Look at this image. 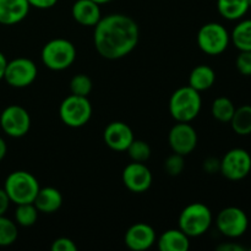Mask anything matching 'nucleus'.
<instances>
[{
  "label": "nucleus",
  "instance_id": "nucleus-27",
  "mask_svg": "<svg viewBox=\"0 0 251 251\" xmlns=\"http://www.w3.org/2000/svg\"><path fill=\"white\" fill-rule=\"evenodd\" d=\"M127 154L131 158V161L134 162H141L145 163L146 161H149V158L151 157V147L144 140H136L134 139V141L130 144V146L126 150Z\"/></svg>",
  "mask_w": 251,
  "mask_h": 251
},
{
  "label": "nucleus",
  "instance_id": "nucleus-1",
  "mask_svg": "<svg viewBox=\"0 0 251 251\" xmlns=\"http://www.w3.org/2000/svg\"><path fill=\"white\" fill-rule=\"evenodd\" d=\"M140 39V28L132 17L124 14H109L100 17L93 31L97 53L108 60L129 55Z\"/></svg>",
  "mask_w": 251,
  "mask_h": 251
},
{
  "label": "nucleus",
  "instance_id": "nucleus-19",
  "mask_svg": "<svg viewBox=\"0 0 251 251\" xmlns=\"http://www.w3.org/2000/svg\"><path fill=\"white\" fill-rule=\"evenodd\" d=\"M161 251H188L190 249V237L181 229H168L157 239Z\"/></svg>",
  "mask_w": 251,
  "mask_h": 251
},
{
  "label": "nucleus",
  "instance_id": "nucleus-4",
  "mask_svg": "<svg viewBox=\"0 0 251 251\" xmlns=\"http://www.w3.org/2000/svg\"><path fill=\"white\" fill-rule=\"evenodd\" d=\"M213 216L208 206L202 202H193L183 208L179 215V229L188 237L198 238L205 234L211 228Z\"/></svg>",
  "mask_w": 251,
  "mask_h": 251
},
{
  "label": "nucleus",
  "instance_id": "nucleus-2",
  "mask_svg": "<svg viewBox=\"0 0 251 251\" xmlns=\"http://www.w3.org/2000/svg\"><path fill=\"white\" fill-rule=\"evenodd\" d=\"M169 113L176 122L190 123L198 118L202 107L199 91L190 86H183L173 92L169 100Z\"/></svg>",
  "mask_w": 251,
  "mask_h": 251
},
{
  "label": "nucleus",
  "instance_id": "nucleus-33",
  "mask_svg": "<svg viewBox=\"0 0 251 251\" xmlns=\"http://www.w3.org/2000/svg\"><path fill=\"white\" fill-rule=\"evenodd\" d=\"M27 1H28L31 7H36V9L39 10H47L55 6L59 0H27Z\"/></svg>",
  "mask_w": 251,
  "mask_h": 251
},
{
  "label": "nucleus",
  "instance_id": "nucleus-18",
  "mask_svg": "<svg viewBox=\"0 0 251 251\" xmlns=\"http://www.w3.org/2000/svg\"><path fill=\"white\" fill-rule=\"evenodd\" d=\"M33 203L41 213L51 215L59 211V208L63 205V195L58 189L53 186L41 188Z\"/></svg>",
  "mask_w": 251,
  "mask_h": 251
},
{
  "label": "nucleus",
  "instance_id": "nucleus-26",
  "mask_svg": "<svg viewBox=\"0 0 251 251\" xmlns=\"http://www.w3.org/2000/svg\"><path fill=\"white\" fill-rule=\"evenodd\" d=\"M17 237H19V229L16 222L5 217V215L0 216V247H10L16 242Z\"/></svg>",
  "mask_w": 251,
  "mask_h": 251
},
{
  "label": "nucleus",
  "instance_id": "nucleus-22",
  "mask_svg": "<svg viewBox=\"0 0 251 251\" xmlns=\"http://www.w3.org/2000/svg\"><path fill=\"white\" fill-rule=\"evenodd\" d=\"M230 125L235 134L240 136H248L251 134V105L244 104L239 108H235Z\"/></svg>",
  "mask_w": 251,
  "mask_h": 251
},
{
  "label": "nucleus",
  "instance_id": "nucleus-7",
  "mask_svg": "<svg viewBox=\"0 0 251 251\" xmlns=\"http://www.w3.org/2000/svg\"><path fill=\"white\" fill-rule=\"evenodd\" d=\"M196 42L199 48L207 55H220L227 50L230 43V34L223 25L208 22L199 29Z\"/></svg>",
  "mask_w": 251,
  "mask_h": 251
},
{
  "label": "nucleus",
  "instance_id": "nucleus-34",
  "mask_svg": "<svg viewBox=\"0 0 251 251\" xmlns=\"http://www.w3.org/2000/svg\"><path fill=\"white\" fill-rule=\"evenodd\" d=\"M10 203H11V201H10L6 191L4 190V188L0 189V216L5 215L7 212V210L10 207Z\"/></svg>",
  "mask_w": 251,
  "mask_h": 251
},
{
  "label": "nucleus",
  "instance_id": "nucleus-16",
  "mask_svg": "<svg viewBox=\"0 0 251 251\" xmlns=\"http://www.w3.org/2000/svg\"><path fill=\"white\" fill-rule=\"evenodd\" d=\"M100 6L93 0H76L71 7V16L81 26L95 27L102 17Z\"/></svg>",
  "mask_w": 251,
  "mask_h": 251
},
{
  "label": "nucleus",
  "instance_id": "nucleus-13",
  "mask_svg": "<svg viewBox=\"0 0 251 251\" xmlns=\"http://www.w3.org/2000/svg\"><path fill=\"white\" fill-rule=\"evenodd\" d=\"M122 179L127 190L135 194H141L151 188L153 176L146 164L132 161L123 169Z\"/></svg>",
  "mask_w": 251,
  "mask_h": 251
},
{
  "label": "nucleus",
  "instance_id": "nucleus-11",
  "mask_svg": "<svg viewBox=\"0 0 251 251\" xmlns=\"http://www.w3.org/2000/svg\"><path fill=\"white\" fill-rule=\"evenodd\" d=\"M251 172V156L244 149H232L221 159L220 173L230 181L247 178Z\"/></svg>",
  "mask_w": 251,
  "mask_h": 251
},
{
  "label": "nucleus",
  "instance_id": "nucleus-38",
  "mask_svg": "<svg viewBox=\"0 0 251 251\" xmlns=\"http://www.w3.org/2000/svg\"><path fill=\"white\" fill-rule=\"evenodd\" d=\"M95 2H97V4L100 5H103V4H107V2H110L112 0H93Z\"/></svg>",
  "mask_w": 251,
  "mask_h": 251
},
{
  "label": "nucleus",
  "instance_id": "nucleus-32",
  "mask_svg": "<svg viewBox=\"0 0 251 251\" xmlns=\"http://www.w3.org/2000/svg\"><path fill=\"white\" fill-rule=\"evenodd\" d=\"M203 169L208 174L218 173L221 169V159L216 158V157H208L203 162Z\"/></svg>",
  "mask_w": 251,
  "mask_h": 251
},
{
  "label": "nucleus",
  "instance_id": "nucleus-39",
  "mask_svg": "<svg viewBox=\"0 0 251 251\" xmlns=\"http://www.w3.org/2000/svg\"><path fill=\"white\" fill-rule=\"evenodd\" d=\"M249 6H250V9H251V0H249Z\"/></svg>",
  "mask_w": 251,
  "mask_h": 251
},
{
  "label": "nucleus",
  "instance_id": "nucleus-28",
  "mask_svg": "<svg viewBox=\"0 0 251 251\" xmlns=\"http://www.w3.org/2000/svg\"><path fill=\"white\" fill-rule=\"evenodd\" d=\"M93 83L92 80L86 74H77L70 80V92L71 95L82 96V97H88L92 92Z\"/></svg>",
  "mask_w": 251,
  "mask_h": 251
},
{
  "label": "nucleus",
  "instance_id": "nucleus-8",
  "mask_svg": "<svg viewBox=\"0 0 251 251\" xmlns=\"http://www.w3.org/2000/svg\"><path fill=\"white\" fill-rule=\"evenodd\" d=\"M216 227L226 238L237 239L243 237L249 228V218L239 207L229 206L221 211L216 217Z\"/></svg>",
  "mask_w": 251,
  "mask_h": 251
},
{
  "label": "nucleus",
  "instance_id": "nucleus-14",
  "mask_svg": "<svg viewBox=\"0 0 251 251\" xmlns=\"http://www.w3.org/2000/svg\"><path fill=\"white\" fill-rule=\"evenodd\" d=\"M134 139L135 136L132 129L124 122L109 123L103 131L104 144L110 150L117 152L126 151Z\"/></svg>",
  "mask_w": 251,
  "mask_h": 251
},
{
  "label": "nucleus",
  "instance_id": "nucleus-37",
  "mask_svg": "<svg viewBox=\"0 0 251 251\" xmlns=\"http://www.w3.org/2000/svg\"><path fill=\"white\" fill-rule=\"evenodd\" d=\"M7 153V145L5 142V140L0 136V162L5 158Z\"/></svg>",
  "mask_w": 251,
  "mask_h": 251
},
{
  "label": "nucleus",
  "instance_id": "nucleus-15",
  "mask_svg": "<svg viewBox=\"0 0 251 251\" xmlns=\"http://www.w3.org/2000/svg\"><path fill=\"white\" fill-rule=\"evenodd\" d=\"M124 242L130 250H149L157 242L156 230L153 229L152 226L147 225V223H135L125 233Z\"/></svg>",
  "mask_w": 251,
  "mask_h": 251
},
{
  "label": "nucleus",
  "instance_id": "nucleus-6",
  "mask_svg": "<svg viewBox=\"0 0 251 251\" xmlns=\"http://www.w3.org/2000/svg\"><path fill=\"white\" fill-rule=\"evenodd\" d=\"M59 117L66 126L73 129L82 127L92 117V104L87 97L70 95L60 103Z\"/></svg>",
  "mask_w": 251,
  "mask_h": 251
},
{
  "label": "nucleus",
  "instance_id": "nucleus-24",
  "mask_svg": "<svg viewBox=\"0 0 251 251\" xmlns=\"http://www.w3.org/2000/svg\"><path fill=\"white\" fill-rule=\"evenodd\" d=\"M235 112V105L228 97H218L213 100L211 113L216 120L221 123H229Z\"/></svg>",
  "mask_w": 251,
  "mask_h": 251
},
{
  "label": "nucleus",
  "instance_id": "nucleus-40",
  "mask_svg": "<svg viewBox=\"0 0 251 251\" xmlns=\"http://www.w3.org/2000/svg\"><path fill=\"white\" fill-rule=\"evenodd\" d=\"M250 251H251V248H250Z\"/></svg>",
  "mask_w": 251,
  "mask_h": 251
},
{
  "label": "nucleus",
  "instance_id": "nucleus-36",
  "mask_svg": "<svg viewBox=\"0 0 251 251\" xmlns=\"http://www.w3.org/2000/svg\"><path fill=\"white\" fill-rule=\"evenodd\" d=\"M6 64H7L6 56L0 51V81L4 80V74H5V69H6Z\"/></svg>",
  "mask_w": 251,
  "mask_h": 251
},
{
  "label": "nucleus",
  "instance_id": "nucleus-3",
  "mask_svg": "<svg viewBox=\"0 0 251 251\" xmlns=\"http://www.w3.org/2000/svg\"><path fill=\"white\" fill-rule=\"evenodd\" d=\"M39 189L41 186L36 176L27 171L12 172L4 183V190L15 205L33 202Z\"/></svg>",
  "mask_w": 251,
  "mask_h": 251
},
{
  "label": "nucleus",
  "instance_id": "nucleus-30",
  "mask_svg": "<svg viewBox=\"0 0 251 251\" xmlns=\"http://www.w3.org/2000/svg\"><path fill=\"white\" fill-rule=\"evenodd\" d=\"M235 66L243 76H251V51H240L235 59Z\"/></svg>",
  "mask_w": 251,
  "mask_h": 251
},
{
  "label": "nucleus",
  "instance_id": "nucleus-17",
  "mask_svg": "<svg viewBox=\"0 0 251 251\" xmlns=\"http://www.w3.org/2000/svg\"><path fill=\"white\" fill-rule=\"evenodd\" d=\"M29 6L27 0H0V25L12 26L24 21L28 15Z\"/></svg>",
  "mask_w": 251,
  "mask_h": 251
},
{
  "label": "nucleus",
  "instance_id": "nucleus-23",
  "mask_svg": "<svg viewBox=\"0 0 251 251\" xmlns=\"http://www.w3.org/2000/svg\"><path fill=\"white\" fill-rule=\"evenodd\" d=\"M230 41L240 51H251V19L243 20L233 28Z\"/></svg>",
  "mask_w": 251,
  "mask_h": 251
},
{
  "label": "nucleus",
  "instance_id": "nucleus-5",
  "mask_svg": "<svg viewBox=\"0 0 251 251\" xmlns=\"http://www.w3.org/2000/svg\"><path fill=\"white\" fill-rule=\"evenodd\" d=\"M41 59L43 65L49 70H66L76 60V48L69 39L54 38L43 46Z\"/></svg>",
  "mask_w": 251,
  "mask_h": 251
},
{
  "label": "nucleus",
  "instance_id": "nucleus-9",
  "mask_svg": "<svg viewBox=\"0 0 251 251\" xmlns=\"http://www.w3.org/2000/svg\"><path fill=\"white\" fill-rule=\"evenodd\" d=\"M38 69L33 60L28 58H16L7 61L4 80L14 88H25L36 81Z\"/></svg>",
  "mask_w": 251,
  "mask_h": 251
},
{
  "label": "nucleus",
  "instance_id": "nucleus-21",
  "mask_svg": "<svg viewBox=\"0 0 251 251\" xmlns=\"http://www.w3.org/2000/svg\"><path fill=\"white\" fill-rule=\"evenodd\" d=\"M249 9V0H217L218 12L228 21L240 20Z\"/></svg>",
  "mask_w": 251,
  "mask_h": 251
},
{
  "label": "nucleus",
  "instance_id": "nucleus-35",
  "mask_svg": "<svg viewBox=\"0 0 251 251\" xmlns=\"http://www.w3.org/2000/svg\"><path fill=\"white\" fill-rule=\"evenodd\" d=\"M217 251H245V248L238 243H222L216 248Z\"/></svg>",
  "mask_w": 251,
  "mask_h": 251
},
{
  "label": "nucleus",
  "instance_id": "nucleus-10",
  "mask_svg": "<svg viewBox=\"0 0 251 251\" xmlns=\"http://www.w3.org/2000/svg\"><path fill=\"white\" fill-rule=\"evenodd\" d=\"M0 127L7 136L14 139L26 136L31 129L29 113L21 105H7L0 114Z\"/></svg>",
  "mask_w": 251,
  "mask_h": 251
},
{
  "label": "nucleus",
  "instance_id": "nucleus-25",
  "mask_svg": "<svg viewBox=\"0 0 251 251\" xmlns=\"http://www.w3.org/2000/svg\"><path fill=\"white\" fill-rule=\"evenodd\" d=\"M16 210H15V222L16 225L21 226V227H32L36 225L37 220H38L39 211L34 206L33 202L31 203H20L16 205Z\"/></svg>",
  "mask_w": 251,
  "mask_h": 251
},
{
  "label": "nucleus",
  "instance_id": "nucleus-20",
  "mask_svg": "<svg viewBox=\"0 0 251 251\" xmlns=\"http://www.w3.org/2000/svg\"><path fill=\"white\" fill-rule=\"evenodd\" d=\"M215 70L211 66L203 65V64L195 66L189 75V86L193 87L194 90L199 91V92L210 90L215 85Z\"/></svg>",
  "mask_w": 251,
  "mask_h": 251
},
{
  "label": "nucleus",
  "instance_id": "nucleus-31",
  "mask_svg": "<svg viewBox=\"0 0 251 251\" xmlns=\"http://www.w3.org/2000/svg\"><path fill=\"white\" fill-rule=\"evenodd\" d=\"M50 249L51 251H77V245L70 238L61 237L51 243Z\"/></svg>",
  "mask_w": 251,
  "mask_h": 251
},
{
  "label": "nucleus",
  "instance_id": "nucleus-29",
  "mask_svg": "<svg viewBox=\"0 0 251 251\" xmlns=\"http://www.w3.org/2000/svg\"><path fill=\"white\" fill-rule=\"evenodd\" d=\"M184 168H185V159H184V156L176 153V152H173L171 156L167 157L166 161H164V169H166L167 174L171 176H180Z\"/></svg>",
  "mask_w": 251,
  "mask_h": 251
},
{
  "label": "nucleus",
  "instance_id": "nucleus-12",
  "mask_svg": "<svg viewBox=\"0 0 251 251\" xmlns=\"http://www.w3.org/2000/svg\"><path fill=\"white\" fill-rule=\"evenodd\" d=\"M198 132L190 123L176 122L168 134V144L172 151L188 156L198 146Z\"/></svg>",
  "mask_w": 251,
  "mask_h": 251
}]
</instances>
